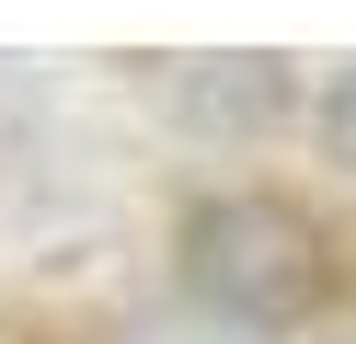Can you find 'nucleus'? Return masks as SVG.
<instances>
[{"mask_svg":"<svg viewBox=\"0 0 356 344\" xmlns=\"http://www.w3.org/2000/svg\"><path fill=\"white\" fill-rule=\"evenodd\" d=\"M184 287L241 333H287L333 298V229L287 195H207L184 206Z\"/></svg>","mask_w":356,"mask_h":344,"instance_id":"1","label":"nucleus"},{"mask_svg":"<svg viewBox=\"0 0 356 344\" xmlns=\"http://www.w3.org/2000/svg\"><path fill=\"white\" fill-rule=\"evenodd\" d=\"M172 115L195 138H253L287 115V69L276 58H184L172 69Z\"/></svg>","mask_w":356,"mask_h":344,"instance_id":"2","label":"nucleus"},{"mask_svg":"<svg viewBox=\"0 0 356 344\" xmlns=\"http://www.w3.org/2000/svg\"><path fill=\"white\" fill-rule=\"evenodd\" d=\"M322 149H333V161L356 172V69H345V81L322 92Z\"/></svg>","mask_w":356,"mask_h":344,"instance_id":"3","label":"nucleus"}]
</instances>
